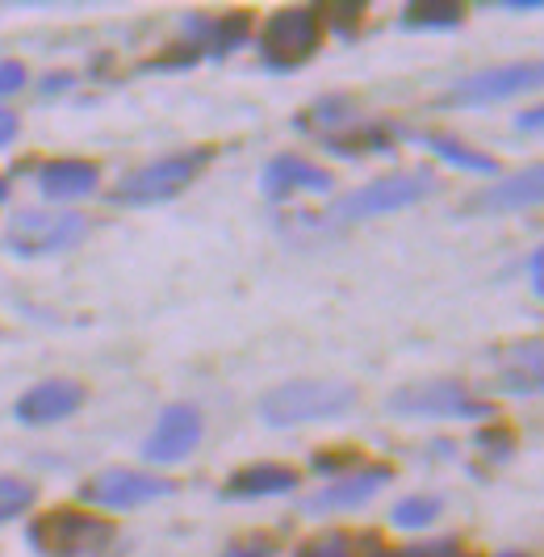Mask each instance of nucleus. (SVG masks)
I'll return each mask as SVG.
<instances>
[{
	"mask_svg": "<svg viewBox=\"0 0 544 557\" xmlns=\"http://www.w3.org/2000/svg\"><path fill=\"white\" fill-rule=\"evenodd\" d=\"M172 495V482L168 478H147L135 470H106V474L88 478L81 486V499L92 507H109V511H126L138 503H151Z\"/></svg>",
	"mask_w": 544,
	"mask_h": 557,
	"instance_id": "6e6552de",
	"label": "nucleus"
},
{
	"mask_svg": "<svg viewBox=\"0 0 544 557\" xmlns=\"http://www.w3.org/2000/svg\"><path fill=\"white\" fill-rule=\"evenodd\" d=\"M193 59H197V47H189V42H181L176 51H168L163 59H151L147 67H189Z\"/></svg>",
	"mask_w": 544,
	"mask_h": 557,
	"instance_id": "cd10ccee",
	"label": "nucleus"
},
{
	"mask_svg": "<svg viewBox=\"0 0 544 557\" xmlns=\"http://www.w3.org/2000/svg\"><path fill=\"white\" fill-rule=\"evenodd\" d=\"M22 84H26V67H22L17 59H4V63H0V97L17 92Z\"/></svg>",
	"mask_w": 544,
	"mask_h": 557,
	"instance_id": "bb28decb",
	"label": "nucleus"
},
{
	"mask_svg": "<svg viewBox=\"0 0 544 557\" xmlns=\"http://www.w3.org/2000/svg\"><path fill=\"white\" fill-rule=\"evenodd\" d=\"M197 441H201V416L193 407H168L143 453L156 466H172V461H185L197 448Z\"/></svg>",
	"mask_w": 544,
	"mask_h": 557,
	"instance_id": "1a4fd4ad",
	"label": "nucleus"
},
{
	"mask_svg": "<svg viewBox=\"0 0 544 557\" xmlns=\"http://www.w3.org/2000/svg\"><path fill=\"white\" fill-rule=\"evenodd\" d=\"M331 176L319 164L301 160V156H276L264 168V194L285 197V194H326Z\"/></svg>",
	"mask_w": 544,
	"mask_h": 557,
	"instance_id": "ddd939ff",
	"label": "nucleus"
},
{
	"mask_svg": "<svg viewBox=\"0 0 544 557\" xmlns=\"http://www.w3.org/2000/svg\"><path fill=\"white\" fill-rule=\"evenodd\" d=\"M222 557H276V541L272 536H247V541H235Z\"/></svg>",
	"mask_w": 544,
	"mask_h": 557,
	"instance_id": "b1692460",
	"label": "nucleus"
},
{
	"mask_svg": "<svg viewBox=\"0 0 544 557\" xmlns=\"http://www.w3.org/2000/svg\"><path fill=\"white\" fill-rule=\"evenodd\" d=\"M356 113L353 106L344 101V97H331V101H319L314 110H310V117L306 122H319V126H339V122H353Z\"/></svg>",
	"mask_w": 544,
	"mask_h": 557,
	"instance_id": "5701e85b",
	"label": "nucleus"
},
{
	"mask_svg": "<svg viewBox=\"0 0 544 557\" xmlns=\"http://www.w3.org/2000/svg\"><path fill=\"white\" fill-rule=\"evenodd\" d=\"M541 269H544V256H541V251H532V260H528V277H532V289H536V294L544 289Z\"/></svg>",
	"mask_w": 544,
	"mask_h": 557,
	"instance_id": "c756f323",
	"label": "nucleus"
},
{
	"mask_svg": "<svg viewBox=\"0 0 544 557\" xmlns=\"http://www.w3.org/2000/svg\"><path fill=\"white\" fill-rule=\"evenodd\" d=\"M67 84H72V81H67V76H59V81H47V84H42V92H63Z\"/></svg>",
	"mask_w": 544,
	"mask_h": 557,
	"instance_id": "473e14b6",
	"label": "nucleus"
},
{
	"mask_svg": "<svg viewBox=\"0 0 544 557\" xmlns=\"http://www.w3.org/2000/svg\"><path fill=\"white\" fill-rule=\"evenodd\" d=\"M541 194H544V172L541 168H528V172H519V176H507V181L490 185L473 206L494 210V214H507V210H528V206H536Z\"/></svg>",
	"mask_w": 544,
	"mask_h": 557,
	"instance_id": "2eb2a0df",
	"label": "nucleus"
},
{
	"mask_svg": "<svg viewBox=\"0 0 544 557\" xmlns=\"http://www.w3.org/2000/svg\"><path fill=\"white\" fill-rule=\"evenodd\" d=\"M34 499H38L34 482H26V478H0V524L17 520Z\"/></svg>",
	"mask_w": 544,
	"mask_h": 557,
	"instance_id": "aec40b11",
	"label": "nucleus"
},
{
	"mask_svg": "<svg viewBox=\"0 0 544 557\" xmlns=\"http://www.w3.org/2000/svg\"><path fill=\"white\" fill-rule=\"evenodd\" d=\"M210 160V151H189V156H168L160 164L138 168L135 176H126L118 189H113V201H131V206H151V201H168L176 197L193 176L197 168Z\"/></svg>",
	"mask_w": 544,
	"mask_h": 557,
	"instance_id": "0eeeda50",
	"label": "nucleus"
},
{
	"mask_svg": "<svg viewBox=\"0 0 544 557\" xmlns=\"http://www.w3.org/2000/svg\"><path fill=\"white\" fill-rule=\"evenodd\" d=\"M353 403H356L353 386L310 377V382H289V386H281V391L264 394L260 416H264V423H272V428H289V423H314V419L344 416Z\"/></svg>",
	"mask_w": 544,
	"mask_h": 557,
	"instance_id": "f257e3e1",
	"label": "nucleus"
},
{
	"mask_svg": "<svg viewBox=\"0 0 544 557\" xmlns=\"http://www.w3.org/2000/svg\"><path fill=\"white\" fill-rule=\"evenodd\" d=\"M84 403V386L81 382H67V377H51L42 386L17 403V419L22 423H54V419H67L76 407Z\"/></svg>",
	"mask_w": 544,
	"mask_h": 557,
	"instance_id": "f8f14e48",
	"label": "nucleus"
},
{
	"mask_svg": "<svg viewBox=\"0 0 544 557\" xmlns=\"http://www.w3.org/2000/svg\"><path fill=\"white\" fill-rule=\"evenodd\" d=\"M97 164L88 160H54L42 168V194L54 201H67V197H84L97 189Z\"/></svg>",
	"mask_w": 544,
	"mask_h": 557,
	"instance_id": "dca6fc26",
	"label": "nucleus"
},
{
	"mask_svg": "<svg viewBox=\"0 0 544 557\" xmlns=\"http://www.w3.org/2000/svg\"><path fill=\"white\" fill-rule=\"evenodd\" d=\"M503 557H523V554H503Z\"/></svg>",
	"mask_w": 544,
	"mask_h": 557,
	"instance_id": "c9c22d12",
	"label": "nucleus"
},
{
	"mask_svg": "<svg viewBox=\"0 0 544 557\" xmlns=\"http://www.w3.org/2000/svg\"><path fill=\"white\" fill-rule=\"evenodd\" d=\"M326 9H331L326 17H331L335 26L344 29V34H348V29H353L360 17H364V4H353V0H344V4H326Z\"/></svg>",
	"mask_w": 544,
	"mask_h": 557,
	"instance_id": "a878e982",
	"label": "nucleus"
},
{
	"mask_svg": "<svg viewBox=\"0 0 544 557\" xmlns=\"http://www.w3.org/2000/svg\"><path fill=\"white\" fill-rule=\"evenodd\" d=\"M541 84V67L536 63H507V67H490L478 72L453 88V101H503V97H516L523 88H536Z\"/></svg>",
	"mask_w": 544,
	"mask_h": 557,
	"instance_id": "9d476101",
	"label": "nucleus"
},
{
	"mask_svg": "<svg viewBox=\"0 0 544 557\" xmlns=\"http://www.w3.org/2000/svg\"><path fill=\"white\" fill-rule=\"evenodd\" d=\"M453 557H478V554H453Z\"/></svg>",
	"mask_w": 544,
	"mask_h": 557,
	"instance_id": "f704fd0d",
	"label": "nucleus"
},
{
	"mask_svg": "<svg viewBox=\"0 0 544 557\" xmlns=\"http://www.w3.org/2000/svg\"><path fill=\"white\" fill-rule=\"evenodd\" d=\"M390 411L403 419H482L490 416L486 403L469 398L461 382H415V386H403V391L390 394Z\"/></svg>",
	"mask_w": 544,
	"mask_h": 557,
	"instance_id": "39448f33",
	"label": "nucleus"
},
{
	"mask_svg": "<svg viewBox=\"0 0 544 557\" xmlns=\"http://www.w3.org/2000/svg\"><path fill=\"white\" fill-rule=\"evenodd\" d=\"M435 516H440V499H432V495H410L390 511V520L398 529H428Z\"/></svg>",
	"mask_w": 544,
	"mask_h": 557,
	"instance_id": "6ab92c4d",
	"label": "nucleus"
},
{
	"mask_svg": "<svg viewBox=\"0 0 544 557\" xmlns=\"http://www.w3.org/2000/svg\"><path fill=\"white\" fill-rule=\"evenodd\" d=\"M453 554H457L453 541H432V545H410V549H403V554L394 557H453Z\"/></svg>",
	"mask_w": 544,
	"mask_h": 557,
	"instance_id": "c85d7f7f",
	"label": "nucleus"
},
{
	"mask_svg": "<svg viewBox=\"0 0 544 557\" xmlns=\"http://www.w3.org/2000/svg\"><path fill=\"white\" fill-rule=\"evenodd\" d=\"M435 194L432 172H407V176H381L373 185L356 189V194L339 197L331 206V223H364V219H381L394 210H407L410 201Z\"/></svg>",
	"mask_w": 544,
	"mask_h": 557,
	"instance_id": "f03ea898",
	"label": "nucleus"
},
{
	"mask_svg": "<svg viewBox=\"0 0 544 557\" xmlns=\"http://www.w3.org/2000/svg\"><path fill=\"white\" fill-rule=\"evenodd\" d=\"M465 9L457 0H419L407 9V26L410 29H448L461 26Z\"/></svg>",
	"mask_w": 544,
	"mask_h": 557,
	"instance_id": "a211bd4d",
	"label": "nucleus"
},
{
	"mask_svg": "<svg viewBox=\"0 0 544 557\" xmlns=\"http://www.w3.org/2000/svg\"><path fill=\"white\" fill-rule=\"evenodd\" d=\"M294 557H353V536L348 532H326V536L306 541Z\"/></svg>",
	"mask_w": 544,
	"mask_h": 557,
	"instance_id": "4be33fe9",
	"label": "nucleus"
},
{
	"mask_svg": "<svg viewBox=\"0 0 544 557\" xmlns=\"http://www.w3.org/2000/svg\"><path fill=\"white\" fill-rule=\"evenodd\" d=\"M541 122H544V113H541V110L519 113V131H541Z\"/></svg>",
	"mask_w": 544,
	"mask_h": 557,
	"instance_id": "2f4dec72",
	"label": "nucleus"
},
{
	"mask_svg": "<svg viewBox=\"0 0 544 557\" xmlns=\"http://www.w3.org/2000/svg\"><path fill=\"white\" fill-rule=\"evenodd\" d=\"M247 29H251V17H247V13H226V17L214 26L218 55H226V51H235L239 42H247Z\"/></svg>",
	"mask_w": 544,
	"mask_h": 557,
	"instance_id": "412c9836",
	"label": "nucleus"
},
{
	"mask_svg": "<svg viewBox=\"0 0 544 557\" xmlns=\"http://www.w3.org/2000/svg\"><path fill=\"white\" fill-rule=\"evenodd\" d=\"M390 470L385 466H364V470H356V474H344L339 482H331L323 491H314L310 499L301 503V511L306 516H323V511H335V507H356V503H369L378 495L381 486L390 482Z\"/></svg>",
	"mask_w": 544,
	"mask_h": 557,
	"instance_id": "9b49d317",
	"label": "nucleus"
},
{
	"mask_svg": "<svg viewBox=\"0 0 544 557\" xmlns=\"http://www.w3.org/2000/svg\"><path fill=\"white\" fill-rule=\"evenodd\" d=\"M13 135H17V117H13L9 110H0V147L13 143Z\"/></svg>",
	"mask_w": 544,
	"mask_h": 557,
	"instance_id": "7c9ffc66",
	"label": "nucleus"
},
{
	"mask_svg": "<svg viewBox=\"0 0 544 557\" xmlns=\"http://www.w3.org/2000/svg\"><path fill=\"white\" fill-rule=\"evenodd\" d=\"M298 486V474L289 470V466H247L239 474H231L226 482V499H264V495H285V491H294Z\"/></svg>",
	"mask_w": 544,
	"mask_h": 557,
	"instance_id": "4468645a",
	"label": "nucleus"
},
{
	"mask_svg": "<svg viewBox=\"0 0 544 557\" xmlns=\"http://www.w3.org/2000/svg\"><path fill=\"white\" fill-rule=\"evenodd\" d=\"M109 536H113V529L106 520H97L88 511H72V507L47 511L29 524V545L47 557H84L101 549Z\"/></svg>",
	"mask_w": 544,
	"mask_h": 557,
	"instance_id": "7ed1b4c3",
	"label": "nucleus"
},
{
	"mask_svg": "<svg viewBox=\"0 0 544 557\" xmlns=\"http://www.w3.org/2000/svg\"><path fill=\"white\" fill-rule=\"evenodd\" d=\"M344 466H356V453H353V448H339V453H319V457H314V470H319L323 478L339 474Z\"/></svg>",
	"mask_w": 544,
	"mask_h": 557,
	"instance_id": "393cba45",
	"label": "nucleus"
},
{
	"mask_svg": "<svg viewBox=\"0 0 544 557\" xmlns=\"http://www.w3.org/2000/svg\"><path fill=\"white\" fill-rule=\"evenodd\" d=\"M323 17L314 9H281L260 34V55L272 72H289L319 51Z\"/></svg>",
	"mask_w": 544,
	"mask_h": 557,
	"instance_id": "20e7f679",
	"label": "nucleus"
},
{
	"mask_svg": "<svg viewBox=\"0 0 544 557\" xmlns=\"http://www.w3.org/2000/svg\"><path fill=\"white\" fill-rule=\"evenodd\" d=\"M428 147H432L444 164L465 168V172H486V176H494V172H498V160H494V156H486V151H473V147H465V143H457V139L428 135Z\"/></svg>",
	"mask_w": 544,
	"mask_h": 557,
	"instance_id": "f3484780",
	"label": "nucleus"
},
{
	"mask_svg": "<svg viewBox=\"0 0 544 557\" xmlns=\"http://www.w3.org/2000/svg\"><path fill=\"white\" fill-rule=\"evenodd\" d=\"M84 235V219L72 210H26L17 214L9 235H4V248L13 256H47V251L72 248Z\"/></svg>",
	"mask_w": 544,
	"mask_h": 557,
	"instance_id": "423d86ee",
	"label": "nucleus"
},
{
	"mask_svg": "<svg viewBox=\"0 0 544 557\" xmlns=\"http://www.w3.org/2000/svg\"><path fill=\"white\" fill-rule=\"evenodd\" d=\"M4 197H9V185H4V181H0V201H4Z\"/></svg>",
	"mask_w": 544,
	"mask_h": 557,
	"instance_id": "72a5a7b5",
	"label": "nucleus"
}]
</instances>
